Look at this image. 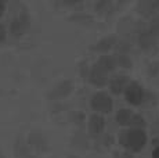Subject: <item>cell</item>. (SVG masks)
<instances>
[{
    "label": "cell",
    "instance_id": "6da1fadb",
    "mask_svg": "<svg viewBox=\"0 0 159 158\" xmlns=\"http://www.w3.org/2000/svg\"><path fill=\"white\" fill-rule=\"evenodd\" d=\"M119 143L127 150L137 153V151H141L147 144V133L144 132V129L122 130L119 133Z\"/></svg>",
    "mask_w": 159,
    "mask_h": 158
},
{
    "label": "cell",
    "instance_id": "7a4b0ae2",
    "mask_svg": "<svg viewBox=\"0 0 159 158\" xmlns=\"http://www.w3.org/2000/svg\"><path fill=\"white\" fill-rule=\"evenodd\" d=\"M91 107H93V110L97 111V112L108 114V112L112 111L114 103H112V99L107 95V93L98 92V93H96V95H93V97H91Z\"/></svg>",
    "mask_w": 159,
    "mask_h": 158
},
{
    "label": "cell",
    "instance_id": "3957f363",
    "mask_svg": "<svg viewBox=\"0 0 159 158\" xmlns=\"http://www.w3.org/2000/svg\"><path fill=\"white\" fill-rule=\"evenodd\" d=\"M125 97L127 103L131 105H140L144 101V89L137 82H130L129 86L125 90Z\"/></svg>",
    "mask_w": 159,
    "mask_h": 158
},
{
    "label": "cell",
    "instance_id": "277c9868",
    "mask_svg": "<svg viewBox=\"0 0 159 158\" xmlns=\"http://www.w3.org/2000/svg\"><path fill=\"white\" fill-rule=\"evenodd\" d=\"M105 128V119L100 114H94L89 119V133L94 137H98L100 135L104 132Z\"/></svg>",
    "mask_w": 159,
    "mask_h": 158
},
{
    "label": "cell",
    "instance_id": "5b68a950",
    "mask_svg": "<svg viewBox=\"0 0 159 158\" xmlns=\"http://www.w3.org/2000/svg\"><path fill=\"white\" fill-rule=\"evenodd\" d=\"M28 25H29V18H28V16H26L25 13L20 14V16H17L13 21H11V26H10L11 33L15 35V36L22 35V33L26 31Z\"/></svg>",
    "mask_w": 159,
    "mask_h": 158
},
{
    "label": "cell",
    "instance_id": "8992f818",
    "mask_svg": "<svg viewBox=\"0 0 159 158\" xmlns=\"http://www.w3.org/2000/svg\"><path fill=\"white\" fill-rule=\"evenodd\" d=\"M90 82L96 86H104L108 82V72L102 69L98 64H96L90 71Z\"/></svg>",
    "mask_w": 159,
    "mask_h": 158
},
{
    "label": "cell",
    "instance_id": "52a82bcc",
    "mask_svg": "<svg viewBox=\"0 0 159 158\" xmlns=\"http://www.w3.org/2000/svg\"><path fill=\"white\" fill-rule=\"evenodd\" d=\"M72 90V82L71 81H64V82H60L57 86H54L51 89V92L48 93V99H62L65 97L66 95H69Z\"/></svg>",
    "mask_w": 159,
    "mask_h": 158
},
{
    "label": "cell",
    "instance_id": "ba28073f",
    "mask_svg": "<svg viewBox=\"0 0 159 158\" xmlns=\"http://www.w3.org/2000/svg\"><path fill=\"white\" fill-rule=\"evenodd\" d=\"M129 79L125 75H115L114 78H111L109 81V87H111V92L115 93V95H119V93L125 92L126 87L129 86Z\"/></svg>",
    "mask_w": 159,
    "mask_h": 158
},
{
    "label": "cell",
    "instance_id": "9c48e42d",
    "mask_svg": "<svg viewBox=\"0 0 159 158\" xmlns=\"http://www.w3.org/2000/svg\"><path fill=\"white\" fill-rule=\"evenodd\" d=\"M157 40H158V38H155V36L152 35V33L149 32L147 28L141 29V31L139 32L140 47L144 49V50H149V49H152L155 44H157Z\"/></svg>",
    "mask_w": 159,
    "mask_h": 158
},
{
    "label": "cell",
    "instance_id": "30bf717a",
    "mask_svg": "<svg viewBox=\"0 0 159 158\" xmlns=\"http://www.w3.org/2000/svg\"><path fill=\"white\" fill-rule=\"evenodd\" d=\"M139 11L140 14L145 17H151L159 10V2L158 0H144V2L139 3Z\"/></svg>",
    "mask_w": 159,
    "mask_h": 158
},
{
    "label": "cell",
    "instance_id": "8fae6325",
    "mask_svg": "<svg viewBox=\"0 0 159 158\" xmlns=\"http://www.w3.org/2000/svg\"><path fill=\"white\" fill-rule=\"evenodd\" d=\"M114 46H116V38L115 36H107V38L98 40L96 44L93 46L94 51H101V53H105L109 49H112Z\"/></svg>",
    "mask_w": 159,
    "mask_h": 158
},
{
    "label": "cell",
    "instance_id": "7c38bea8",
    "mask_svg": "<svg viewBox=\"0 0 159 158\" xmlns=\"http://www.w3.org/2000/svg\"><path fill=\"white\" fill-rule=\"evenodd\" d=\"M98 64L102 69H105L107 72H111L115 69L116 67V60H115V56H102L101 58L98 60Z\"/></svg>",
    "mask_w": 159,
    "mask_h": 158
},
{
    "label": "cell",
    "instance_id": "4fadbf2b",
    "mask_svg": "<svg viewBox=\"0 0 159 158\" xmlns=\"http://www.w3.org/2000/svg\"><path fill=\"white\" fill-rule=\"evenodd\" d=\"M133 112L130 110H127V108H122V110L118 111V114H116V122L119 123V125H130V121L131 118H133Z\"/></svg>",
    "mask_w": 159,
    "mask_h": 158
},
{
    "label": "cell",
    "instance_id": "5bb4252c",
    "mask_svg": "<svg viewBox=\"0 0 159 158\" xmlns=\"http://www.w3.org/2000/svg\"><path fill=\"white\" fill-rule=\"evenodd\" d=\"M115 60H116V65L122 67V68H130L131 67V58L127 54H115Z\"/></svg>",
    "mask_w": 159,
    "mask_h": 158
},
{
    "label": "cell",
    "instance_id": "9a60e30c",
    "mask_svg": "<svg viewBox=\"0 0 159 158\" xmlns=\"http://www.w3.org/2000/svg\"><path fill=\"white\" fill-rule=\"evenodd\" d=\"M72 143H73V146H76V147L86 148L87 147V137L82 132H78V133H75V136H73Z\"/></svg>",
    "mask_w": 159,
    "mask_h": 158
},
{
    "label": "cell",
    "instance_id": "2e32d148",
    "mask_svg": "<svg viewBox=\"0 0 159 158\" xmlns=\"http://www.w3.org/2000/svg\"><path fill=\"white\" fill-rule=\"evenodd\" d=\"M130 128L131 129H144L145 128V119L141 117V115L134 114L133 118L130 121Z\"/></svg>",
    "mask_w": 159,
    "mask_h": 158
},
{
    "label": "cell",
    "instance_id": "e0dca14e",
    "mask_svg": "<svg viewBox=\"0 0 159 158\" xmlns=\"http://www.w3.org/2000/svg\"><path fill=\"white\" fill-rule=\"evenodd\" d=\"M147 29H148L155 38H159V16H155L154 18H152Z\"/></svg>",
    "mask_w": 159,
    "mask_h": 158
},
{
    "label": "cell",
    "instance_id": "ac0fdd59",
    "mask_svg": "<svg viewBox=\"0 0 159 158\" xmlns=\"http://www.w3.org/2000/svg\"><path fill=\"white\" fill-rule=\"evenodd\" d=\"M115 47H116V51H118L116 54H127V51L131 49V44L127 40H120L116 43Z\"/></svg>",
    "mask_w": 159,
    "mask_h": 158
},
{
    "label": "cell",
    "instance_id": "d6986e66",
    "mask_svg": "<svg viewBox=\"0 0 159 158\" xmlns=\"http://www.w3.org/2000/svg\"><path fill=\"white\" fill-rule=\"evenodd\" d=\"M109 6H111L109 2H100L96 4V10L97 11H105L107 8H109Z\"/></svg>",
    "mask_w": 159,
    "mask_h": 158
},
{
    "label": "cell",
    "instance_id": "ffe728a7",
    "mask_svg": "<svg viewBox=\"0 0 159 158\" xmlns=\"http://www.w3.org/2000/svg\"><path fill=\"white\" fill-rule=\"evenodd\" d=\"M87 63H82L80 64V75H82V78H84L86 79L87 77V71H89V68H87Z\"/></svg>",
    "mask_w": 159,
    "mask_h": 158
},
{
    "label": "cell",
    "instance_id": "44dd1931",
    "mask_svg": "<svg viewBox=\"0 0 159 158\" xmlns=\"http://www.w3.org/2000/svg\"><path fill=\"white\" fill-rule=\"evenodd\" d=\"M4 38H6V29L3 25H0V43L4 40Z\"/></svg>",
    "mask_w": 159,
    "mask_h": 158
},
{
    "label": "cell",
    "instance_id": "7402d4cb",
    "mask_svg": "<svg viewBox=\"0 0 159 158\" xmlns=\"http://www.w3.org/2000/svg\"><path fill=\"white\" fill-rule=\"evenodd\" d=\"M158 64H152V65H151V74L152 75H154V74H157V71H158Z\"/></svg>",
    "mask_w": 159,
    "mask_h": 158
},
{
    "label": "cell",
    "instance_id": "603a6c76",
    "mask_svg": "<svg viewBox=\"0 0 159 158\" xmlns=\"http://www.w3.org/2000/svg\"><path fill=\"white\" fill-rule=\"evenodd\" d=\"M152 158H159V146L152 151Z\"/></svg>",
    "mask_w": 159,
    "mask_h": 158
},
{
    "label": "cell",
    "instance_id": "cb8c5ba5",
    "mask_svg": "<svg viewBox=\"0 0 159 158\" xmlns=\"http://www.w3.org/2000/svg\"><path fill=\"white\" fill-rule=\"evenodd\" d=\"M3 11H4V3L0 2V16L3 14Z\"/></svg>",
    "mask_w": 159,
    "mask_h": 158
},
{
    "label": "cell",
    "instance_id": "d4e9b609",
    "mask_svg": "<svg viewBox=\"0 0 159 158\" xmlns=\"http://www.w3.org/2000/svg\"><path fill=\"white\" fill-rule=\"evenodd\" d=\"M116 158H131V157L129 156V154H119Z\"/></svg>",
    "mask_w": 159,
    "mask_h": 158
},
{
    "label": "cell",
    "instance_id": "484cf974",
    "mask_svg": "<svg viewBox=\"0 0 159 158\" xmlns=\"http://www.w3.org/2000/svg\"><path fill=\"white\" fill-rule=\"evenodd\" d=\"M68 158H78V157H75V156H69Z\"/></svg>",
    "mask_w": 159,
    "mask_h": 158
}]
</instances>
